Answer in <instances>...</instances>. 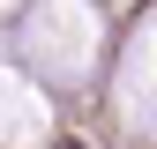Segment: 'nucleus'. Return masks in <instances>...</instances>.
Returning a JSON list of instances; mask_svg holds the SVG:
<instances>
[{
  "mask_svg": "<svg viewBox=\"0 0 157 149\" xmlns=\"http://www.w3.org/2000/svg\"><path fill=\"white\" fill-rule=\"evenodd\" d=\"M52 149H82V142H75V134H60V142H52Z\"/></svg>",
  "mask_w": 157,
  "mask_h": 149,
  "instance_id": "f257e3e1",
  "label": "nucleus"
}]
</instances>
